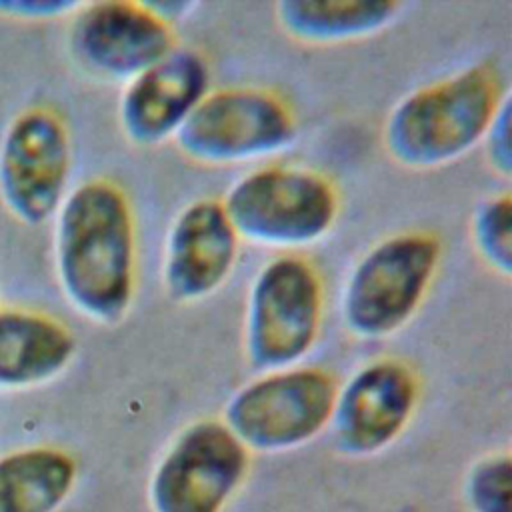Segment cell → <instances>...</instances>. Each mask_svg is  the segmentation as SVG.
Wrapping results in <instances>:
<instances>
[{"label": "cell", "mask_w": 512, "mask_h": 512, "mask_svg": "<svg viewBox=\"0 0 512 512\" xmlns=\"http://www.w3.org/2000/svg\"><path fill=\"white\" fill-rule=\"evenodd\" d=\"M336 388L314 366L264 372L228 398L222 422L248 452L296 450L328 428Z\"/></svg>", "instance_id": "cell-6"}, {"label": "cell", "mask_w": 512, "mask_h": 512, "mask_svg": "<svg viewBox=\"0 0 512 512\" xmlns=\"http://www.w3.org/2000/svg\"><path fill=\"white\" fill-rule=\"evenodd\" d=\"M72 332L52 316L0 310V388H28L56 378L72 360Z\"/></svg>", "instance_id": "cell-14"}, {"label": "cell", "mask_w": 512, "mask_h": 512, "mask_svg": "<svg viewBox=\"0 0 512 512\" xmlns=\"http://www.w3.org/2000/svg\"><path fill=\"white\" fill-rule=\"evenodd\" d=\"M486 160L494 172L508 178L512 172V148H510V100L506 98L492 118L482 138Z\"/></svg>", "instance_id": "cell-19"}, {"label": "cell", "mask_w": 512, "mask_h": 512, "mask_svg": "<svg viewBox=\"0 0 512 512\" xmlns=\"http://www.w3.org/2000/svg\"><path fill=\"white\" fill-rule=\"evenodd\" d=\"M222 206L240 240L290 250L330 234L338 218V192L316 170L264 166L236 180Z\"/></svg>", "instance_id": "cell-4"}, {"label": "cell", "mask_w": 512, "mask_h": 512, "mask_svg": "<svg viewBox=\"0 0 512 512\" xmlns=\"http://www.w3.org/2000/svg\"><path fill=\"white\" fill-rule=\"evenodd\" d=\"M240 238L220 200L202 198L174 218L162 258V286L170 300L200 302L222 288L234 270Z\"/></svg>", "instance_id": "cell-12"}, {"label": "cell", "mask_w": 512, "mask_h": 512, "mask_svg": "<svg viewBox=\"0 0 512 512\" xmlns=\"http://www.w3.org/2000/svg\"><path fill=\"white\" fill-rule=\"evenodd\" d=\"M324 292L316 268L300 256H278L254 276L244 312V356L258 372L300 362L322 326Z\"/></svg>", "instance_id": "cell-5"}, {"label": "cell", "mask_w": 512, "mask_h": 512, "mask_svg": "<svg viewBox=\"0 0 512 512\" xmlns=\"http://www.w3.org/2000/svg\"><path fill=\"white\" fill-rule=\"evenodd\" d=\"M72 52L98 78L128 84L172 50L176 38L170 22L148 2L102 0L82 4L70 30Z\"/></svg>", "instance_id": "cell-10"}, {"label": "cell", "mask_w": 512, "mask_h": 512, "mask_svg": "<svg viewBox=\"0 0 512 512\" xmlns=\"http://www.w3.org/2000/svg\"><path fill=\"white\" fill-rule=\"evenodd\" d=\"M506 98L500 66L476 62L404 96L384 122L382 146L410 170L452 164L482 144Z\"/></svg>", "instance_id": "cell-2"}, {"label": "cell", "mask_w": 512, "mask_h": 512, "mask_svg": "<svg viewBox=\"0 0 512 512\" xmlns=\"http://www.w3.org/2000/svg\"><path fill=\"white\" fill-rule=\"evenodd\" d=\"M210 70L194 50H172L124 86L118 118L126 138L156 146L178 134L198 102L210 92Z\"/></svg>", "instance_id": "cell-13"}, {"label": "cell", "mask_w": 512, "mask_h": 512, "mask_svg": "<svg viewBox=\"0 0 512 512\" xmlns=\"http://www.w3.org/2000/svg\"><path fill=\"white\" fill-rule=\"evenodd\" d=\"M296 120L282 96L264 88L208 92L174 136L192 162L230 166L276 156L292 146Z\"/></svg>", "instance_id": "cell-7"}, {"label": "cell", "mask_w": 512, "mask_h": 512, "mask_svg": "<svg viewBox=\"0 0 512 512\" xmlns=\"http://www.w3.org/2000/svg\"><path fill=\"white\" fill-rule=\"evenodd\" d=\"M418 404V378L398 358H378L336 388L330 414L334 448L366 458L388 448L408 426Z\"/></svg>", "instance_id": "cell-11"}, {"label": "cell", "mask_w": 512, "mask_h": 512, "mask_svg": "<svg viewBox=\"0 0 512 512\" xmlns=\"http://www.w3.org/2000/svg\"><path fill=\"white\" fill-rule=\"evenodd\" d=\"M82 2L70 0H0V14L26 20H48L74 14Z\"/></svg>", "instance_id": "cell-20"}, {"label": "cell", "mask_w": 512, "mask_h": 512, "mask_svg": "<svg viewBox=\"0 0 512 512\" xmlns=\"http://www.w3.org/2000/svg\"><path fill=\"white\" fill-rule=\"evenodd\" d=\"M464 502L470 512H512V458L494 452L474 462L464 478Z\"/></svg>", "instance_id": "cell-18"}, {"label": "cell", "mask_w": 512, "mask_h": 512, "mask_svg": "<svg viewBox=\"0 0 512 512\" xmlns=\"http://www.w3.org/2000/svg\"><path fill=\"white\" fill-rule=\"evenodd\" d=\"M72 148L64 120L48 108L18 114L0 144V198L28 226L50 220L66 198Z\"/></svg>", "instance_id": "cell-9"}, {"label": "cell", "mask_w": 512, "mask_h": 512, "mask_svg": "<svg viewBox=\"0 0 512 512\" xmlns=\"http://www.w3.org/2000/svg\"><path fill=\"white\" fill-rule=\"evenodd\" d=\"M442 258L438 236L422 230L392 234L352 268L342 292V320L364 340L390 338L424 302Z\"/></svg>", "instance_id": "cell-3"}, {"label": "cell", "mask_w": 512, "mask_h": 512, "mask_svg": "<svg viewBox=\"0 0 512 512\" xmlns=\"http://www.w3.org/2000/svg\"><path fill=\"white\" fill-rule=\"evenodd\" d=\"M392 0H282L276 22L296 42L334 46L370 38L386 30L400 12Z\"/></svg>", "instance_id": "cell-15"}, {"label": "cell", "mask_w": 512, "mask_h": 512, "mask_svg": "<svg viewBox=\"0 0 512 512\" xmlns=\"http://www.w3.org/2000/svg\"><path fill=\"white\" fill-rule=\"evenodd\" d=\"M54 260L72 308L96 324L124 320L136 288V232L118 184L94 178L64 198L56 212Z\"/></svg>", "instance_id": "cell-1"}, {"label": "cell", "mask_w": 512, "mask_h": 512, "mask_svg": "<svg viewBox=\"0 0 512 512\" xmlns=\"http://www.w3.org/2000/svg\"><path fill=\"white\" fill-rule=\"evenodd\" d=\"M476 254L496 274H512V198L508 192L484 198L470 220Z\"/></svg>", "instance_id": "cell-17"}, {"label": "cell", "mask_w": 512, "mask_h": 512, "mask_svg": "<svg viewBox=\"0 0 512 512\" xmlns=\"http://www.w3.org/2000/svg\"><path fill=\"white\" fill-rule=\"evenodd\" d=\"M74 458L34 446L0 458V512H56L76 484Z\"/></svg>", "instance_id": "cell-16"}, {"label": "cell", "mask_w": 512, "mask_h": 512, "mask_svg": "<svg viewBox=\"0 0 512 512\" xmlns=\"http://www.w3.org/2000/svg\"><path fill=\"white\" fill-rule=\"evenodd\" d=\"M248 470L250 452L222 420H196L154 466L146 490L150 512H222Z\"/></svg>", "instance_id": "cell-8"}]
</instances>
